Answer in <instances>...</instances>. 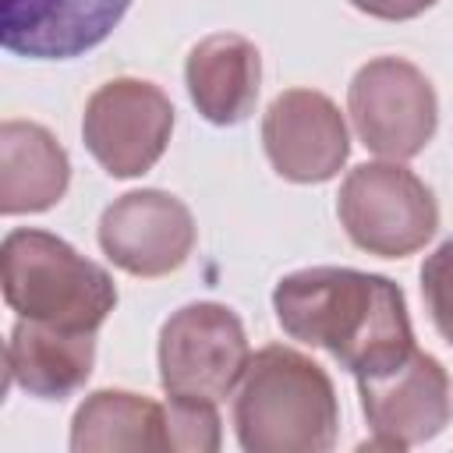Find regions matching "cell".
I'll list each match as a JSON object with an SVG mask.
<instances>
[{
	"instance_id": "13",
	"label": "cell",
	"mask_w": 453,
	"mask_h": 453,
	"mask_svg": "<svg viewBox=\"0 0 453 453\" xmlns=\"http://www.w3.org/2000/svg\"><path fill=\"white\" fill-rule=\"evenodd\" d=\"M184 81L195 110L209 124H241L258 99L262 57L251 39L237 32L205 35L184 64Z\"/></svg>"
},
{
	"instance_id": "17",
	"label": "cell",
	"mask_w": 453,
	"mask_h": 453,
	"mask_svg": "<svg viewBox=\"0 0 453 453\" xmlns=\"http://www.w3.org/2000/svg\"><path fill=\"white\" fill-rule=\"evenodd\" d=\"M421 294L446 343H453V241L439 244L421 265Z\"/></svg>"
},
{
	"instance_id": "10",
	"label": "cell",
	"mask_w": 453,
	"mask_h": 453,
	"mask_svg": "<svg viewBox=\"0 0 453 453\" xmlns=\"http://www.w3.org/2000/svg\"><path fill=\"white\" fill-rule=\"evenodd\" d=\"M262 145L273 170L294 184H322L350 156L340 106L315 88L280 92L262 117Z\"/></svg>"
},
{
	"instance_id": "12",
	"label": "cell",
	"mask_w": 453,
	"mask_h": 453,
	"mask_svg": "<svg viewBox=\"0 0 453 453\" xmlns=\"http://www.w3.org/2000/svg\"><path fill=\"white\" fill-rule=\"evenodd\" d=\"M96 365V333L18 319L7 340V379L32 396L64 400L81 389Z\"/></svg>"
},
{
	"instance_id": "3",
	"label": "cell",
	"mask_w": 453,
	"mask_h": 453,
	"mask_svg": "<svg viewBox=\"0 0 453 453\" xmlns=\"http://www.w3.org/2000/svg\"><path fill=\"white\" fill-rule=\"evenodd\" d=\"M0 287L18 319L64 329L96 333L117 304L110 273L46 230H11L4 237Z\"/></svg>"
},
{
	"instance_id": "7",
	"label": "cell",
	"mask_w": 453,
	"mask_h": 453,
	"mask_svg": "<svg viewBox=\"0 0 453 453\" xmlns=\"http://www.w3.org/2000/svg\"><path fill=\"white\" fill-rule=\"evenodd\" d=\"M173 131V106L152 81L113 78L99 85L81 113L85 149L110 177H142L159 163Z\"/></svg>"
},
{
	"instance_id": "15",
	"label": "cell",
	"mask_w": 453,
	"mask_h": 453,
	"mask_svg": "<svg viewBox=\"0 0 453 453\" xmlns=\"http://www.w3.org/2000/svg\"><path fill=\"white\" fill-rule=\"evenodd\" d=\"M71 449L74 453L166 449L163 403L127 389H99L74 411Z\"/></svg>"
},
{
	"instance_id": "1",
	"label": "cell",
	"mask_w": 453,
	"mask_h": 453,
	"mask_svg": "<svg viewBox=\"0 0 453 453\" xmlns=\"http://www.w3.org/2000/svg\"><path fill=\"white\" fill-rule=\"evenodd\" d=\"M273 308L290 340L329 350L354 379L379 375L414 350L403 290L375 273L297 269L276 283Z\"/></svg>"
},
{
	"instance_id": "5",
	"label": "cell",
	"mask_w": 453,
	"mask_h": 453,
	"mask_svg": "<svg viewBox=\"0 0 453 453\" xmlns=\"http://www.w3.org/2000/svg\"><path fill=\"white\" fill-rule=\"evenodd\" d=\"M248 336L241 319L216 301H195L173 311L159 333V382L166 396L219 403L248 368Z\"/></svg>"
},
{
	"instance_id": "8",
	"label": "cell",
	"mask_w": 453,
	"mask_h": 453,
	"mask_svg": "<svg viewBox=\"0 0 453 453\" xmlns=\"http://www.w3.org/2000/svg\"><path fill=\"white\" fill-rule=\"evenodd\" d=\"M361 411L372 425V439L361 449H407L435 439L453 418V386L446 368L411 350L400 365L357 379Z\"/></svg>"
},
{
	"instance_id": "11",
	"label": "cell",
	"mask_w": 453,
	"mask_h": 453,
	"mask_svg": "<svg viewBox=\"0 0 453 453\" xmlns=\"http://www.w3.org/2000/svg\"><path fill=\"white\" fill-rule=\"evenodd\" d=\"M131 0H4L0 39L28 60H71L99 46Z\"/></svg>"
},
{
	"instance_id": "16",
	"label": "cell",
	"mask_w": 453,
	"mask_h": 453,
	"mask_svg": "<svg viewBox=\"0 0 453 453\" xmlns=\"http://www.w3.org/2000/svg\"><path fill=\"white\" fill-rule=\"evenodd\" d=\"M163 432H166V449H177V453L219 449L216 403L191 400V396H170L163 403Z\"/></svg>"
},
{
	"instance_id": "6",
	"label": "cell",
	"mask_w": 453,
	"mask_h": 453,
	"mask_svg": "<svg viewBox=\"0 0 453 453\" xmlns=\"http://www.w3.org/2000/svg\"><path fill=\"white\" fill-rule=\"evenodd\" d=\"M347 110L361 145L396 163L418 156L439 124L432 81L403 57L368 60L350 81Z\"/></svg>"
},
{
	"instance_id": "14",
	"label": "cell",
	"mask_w": 453,
	"mask_h": 453,
	"mask_svg": "<svg viewBox=\"0 0 453 453\" xmlns=\"http://www.w3.org/2000/svg\"><path fill=\"white\" fill-rule=\"evenodd\" d=\"M71 184L64 145L32 120L0 124V212H46Z\"/></svg>"
},
{
	"instance_id": "9",
	"label": "cell",
	"mask_w": 453,
	"mask_h": 453,
	"mask_svg": "<svg viewBox=\"0 0 453 453\" xmlns=\"http://www.w3.org/2000/svg\"><path fill=\"white\" fill-rule=\"evenodd\" d=\"M99 244L113 265L131 276H166L184 265L195 248L191 209L159 188L120 195L99 219Z\"/></svg>"
},
{
	"instance_id": "2",
	"label": "cell",
	"mask_w": 453,
	"mask_h": 453,
	"mask_svg": "<svg viewBox=\"0 0 453 453\" xmlns=\"http://www.w3.org/2000/svg\"><path fill=\"white\" fill-rule=\"evenodd\" d=\"M234 428L248 453H326L340 428L333 379L294 347H262L241 375Z\"/></svg>"
},
{
	"instance_id": "4",
	"label": "cell",
	"mask_w": 453,
	"mask_h": 453,
	"mask_svg": "<svg viewBox=\"0 0 453 453\" xmlns=\"http://www.w3.org/2000/svg\"><path fill=\"white\" fill-rule=\"evenodd\" d=\"M336 212L347 237L379 258H403L425 248L439 226L435 195L396 159L354 166L340 184Z\"/></svg>"
},
{
	"instance_id": "18",
	"label": "cell",
	"mask_w": 453,
	"mask_h": 453,
	"mask_svg": "<svg viewBox=\"0 0 453 453\" xmlns=\"http://www.w3.org/2000/svg\"><path fill=\"white\" fill-rule=\"evenodd\" d=\"M361 14L368 18H382V21H407V18H418L425 14L435 0H350Z\"/></svg>"
}]
</instances>
